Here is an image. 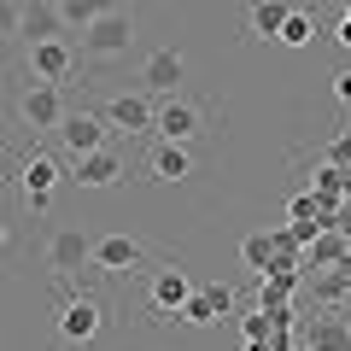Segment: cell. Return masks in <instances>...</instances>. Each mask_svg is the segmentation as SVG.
I'll return each mask as SVG.
<instances>
[{
    "label": "cell",
    "instance_id": "1f68e13d",
    "mask_svg": "<svg viewBox=\"0 0 351 351\" xmlns=\"http://www.w3.org/2000/svg\"><path fill=\"white\" fill-rule=\"evenodd\" d=\"M0 164H6V152H0Z\"/></svg>",
    "mask_w": 351,
    "mask_h": 351
},
{
    "label": "cell",
    "instance_id": "484cf974",
    "mask_svg": "<svg viewBox=\"0 0 351 351\" xmlns=\"http://www.w3.org/2000/svg\"><path fill=\"white\" fill-rule=\"evenodd\" d=\"M205 293H211V304H217V311H234V287H228V281H211V287H205Z\"/></svg>",
    "mask_w": 351,
    "mask_h": 351
},
{
    "label": "cell",
    "instance_id": "e0dca14e",
    "mask_svg": "<svg viewBox=\"0 0 351 351\" xmlns=\"http://www.w3.org/2000/svg\"><path fill=\"white\" fill-rule=\"evenodd\" d=\"M59 6V18H64V29H88L100 12H112L117 0H53Z\"/></svg>",
    "mask_w": 351,
    "mask_h": 351
},
{
    "label": "cell",
    "instance_id": "9c48e42d",
    "mask_svg": "<svg viewBox=\"0 0 351 351\" xmlns=\"http://www.w3.org/2000/svg\"><path fill=\"white\" fill-rule=\"evenodd\" d=\"M123 176H129V158L117 147H100V152H82V158H76L71 182L76 188H117Z\"/></svg>",
    "mask_w": 351,
    "mask_h": 351
},
{
    "label": "cell",
    "instance_id": "5bb4252c",
    "mask_svg": "<svg viewBox=\"0 0 351 351\" xmlns=\"http://www.w3.org/2000/svg\"><path fill=\"white\" fill-rule=\"evenodd\" d=\"M147 170H152V182H188L193 176V152L182 147V141H158V147L147 152Z\"/></svg>",
    "mask_w": 351,
    "mask_h": 351
},
{
    "label": "cell",
    "instance_id": "44dd1931",
    "mask_svg": "<svg viewBox=\"0 0 351 351\" xmlns=\"http://www.w3.org/2000/svg\"><path fill=\"white\" fill-rule=\"evenodd\" d=\"M240 258H246V269L269 276V263H276V234H246L240 240Z\"/></svg>",
    "mask_w": 351,
    "mask_h": 351
},
{
    "label": "cell",
    "instance_id": "5b68a950",
    "mask_svg": "<svg viewBox=\"0 0 351 351\" xmlns=\"http://www.w3.org/2000/svg\"><path fill=\"white\" fill-rule=\"evenodd\" d=\"M193 299V281L188 269H176V263H164L158 276H152V293H147V311L158 316V322H182V304Z\"/></svg>",
    "mask_w": 351,
    "mask_h": 351
},
{
    "label": "cell",
    "instance_id": "3957f363",
    "mask_svg": "<svg viewBox=\"0 0 351 351\" xmlns=\"http://www.w3.org/2000/svg\"><path fill=\"white\" fill-rule=\"evenodd\" d=\"M199 123H205V112L193 100H182V94H164V100L152 106V135L158 141H182V147H188V141L199 135Z\"/></svg>",
    "mask_w": 351,
    "mask_h": 351
},
{
    "label": "cell",
    "instance_id": "7c38bea8",
    "mask_svg": "<svg viewBox=\"0 0 351 351\" xmlns=\"http://www.w3.org/2000/svg\"><path fill=\"white\" fill-rule=\"evenodd\" d=\"M141 82L152 88V94H176V88L188 82V59L176 47H158V53H147V64H141Z\"/></svg>",
    "mask_w": 351,
    "mask_h": 351
},
{
    "label": "cell",
    "instance_id": "ac0fdd59",
    "mask_svg": "<svg viewBox=\"0 0 351 351\" xmlns=\"http://www.w3.org/2000/svg\"><path fill=\"white\" fill-rule=\"evenodd\" d=\"M311 193L328 205V211H334V205L351 193V182H346V170H339V164H328V158H322V170H316V188H311Z\"/></svg>",
    "mask_w": 351,
    "mask_h": 351
},
{
    "label": "cell",
    "instance_id": "8992f818",
    "mask_svg": "<svg viewBox=\"0 0 351 351\" xmlns=\"http://www.w3.org/2000/svg\"><path fill=\"white\" fill-rule=\"evenodd\" d=\"M88 263H94V240H88L82 228H59V234L47 240V269L59 281H76Z\"/></svg>",
    "mask_w": 351,
    "mask_h": 351
},
{
    "label": "cell",
    "instance_id": "6da1fadb",
    "mask_svg": "<svg viewBox=\"0 0 351 351\" xmlns=\"http://www.w3.org/2000/svg\"><path fill=\"white\" fill-rule=\"evenodd\" d=\"M129 47H135V12H129V6H112V12H100L82 29V59L88 64H112V59H123Z\"/></svg>",
    "mask_w": 351,
    "mask_h": 351
},
{
    "label": "cell",
    "instance_id": "603a6c76",
    "mask_svg": "<svg viewBox=\"0 0 351 351\" xmlns=\"http://www.w3.org/2000/svg\"><path fill=\"white\" fill-rule=\"evenodd\" d=\"M240 334H246V339H276V328H269V311H246V316H240Z\"/></svg>",
    "mask_w": 351,
    "mask_h": 351
},
{
    "label": "cell",
    "instance_id": "ba28073f",
    "mask_svg": "<svg viewBox=\"0 0 351 351\" xmlns=\"http://www.w3.org/2000/svg\"><path fill=\"white\" fill-rule=\"evenodd\" d=\"M18 117H24V129H36V135H59V123H64V100H59V88H53V82L24 88Z\"/></svg>",
    "mask_w": 351,
    "mask_h": 351
},
{
    "label": "cell",
    "instance_id": "d6986e66",
    "mask_svg": "<svg viewBox=\"0 0 351 351\" xmlns=\"http://www.w3.org/2000/svg\"><path fill=\"white\" fill-rule=\"evenodd\" d=\"M316 36H322V29H316V18L293 6V12H287V24H281V36H276V41H281V47H311Z\"/></svg>",
    "mask_w": 351,
    "mask_h": 351
},
{
    "label": "cell",
    "instance_id": "9a60e30c",
    "mask_svg": "<svg viewBox=\"0 0 351 351\" xmlns=\"http://www.w3.org/2000/svg\"><path fill=\"white\" fill-rule=\"evenodd\" d=\"M18 36H29V41H53V36H64L59 6H53V0H24V6H18Z\"/></svg>",
    "mask_w": 351,
    "mask_h": 351
},
{
    "label": "cell",
    "instance_id": "52a82bcc",
    "mask_svg": "<svg viewBox=\"0 0 351 351\" xmlns=\"http://www.w3.org/2000/svg\"><path fill=\"white\" fill-rule=\"evenodd\" d=\"M76 71V41L71 36H53V41H29V76L36 82H71Z\"/></svg>",
    "mask_w": 351,
    "mask_h": 351
},
{
    "label": "cell",
    "instance_id": "2e32d148",
    "mask_svg": "<svg viewBox=\"0 0 351 351\" xmlns=\"http://www.w3.org/2000/svg\"><path fill=\"white\" fill-rule=\"evenodd\" d=\"M287 12H293V0H252L246 6V36L252 41H276L281 24H287Z\"/></svg>",
    "mask_w": 351,
    "mask_h": 351
},
{
    "label": "cell",
    "instance_id": "4316f807",
    "mask_svg": "<svg viewBox=\"0 0 351 351\" xmlns=\"http://www.w3.org/2000/svg\"><path fill=\"white\" fill-rule=\"evenodd\" d=\"M334 100H339V106H351V64L334 76Z\"/></svg>",
    "mask_w": 351,
    "mask_h": 351
},
{
    "label": "cell",
    "instance_id": "30bf717a",
    "mask_svg": "<svg viewBox=\"0 0 351 351\" xmlns=\"http://www.w3.org/2000/svg\"><path fill=\"white\" fill-rule=\"evenodd\" d=\"M141 263H147V246L129 234H100L94 240V269H106V276H135Z\"/></svg>",
    "mask_w": 351,
    "mask_h": 351
},
{
    "label": "cell",
    "instance_id": "cb8c5ba5",
    "mask_svg": "<svg viewBox=\"0 0 351 351\" xmlns=\"http://www.w3.org/2000/svg\"><path fill=\"white\" fill-rule=\"evenodd\" d=\"M328 164H339V170H351V129H339L334 141H328V152H322Z\"/></svg>",
    "mask_w": 351,
    "mask_h": 351
},
{
    "label": "cell",
    "instance_id": "f546056e",
    "mask_svg": "<svg viewBox=\"0 0 351 351\" xmlns=\"http://www.w3.org/2000/svg\"><path fill=\"white\" fill-rule=\"evenodd\" d=\"M0 246H6V223H0Z\"/></svg>",
    "mask_w": 351,
    "mask_h": 351
},
{
    "label": "cell",
    "instance_id": "f1b7e54d",
    "mask_svg": "<svg viewBox=\"0 0 351 351\" xmlns=\"http://www.w3.org/2000/svg\"><path fill=\"white\" fill-rule=\"evenodd\" d=\"M246 351H269V339H246Z\"/></svg>",
    "mask_w": 351,
    "mask_h": 351
},
{
    "label": "cell",
    "instance_id": "4fadbf2b",
    "mask_svg": "<svg viewBox=\"0 0 351 351\" xmlns=\"http://www.w3.org/2000/svg\"><path fill=\"white\" fill-rule=\"evenodd\" d=\"M100 117L112 129H129V135H152V100L147 94H112Z\"/></svg>",
    "mask_w": 351,
    "mask_h": 351
},
{
    "label": "cell",
    "instance_id": "4dcf8cb0",
    "mask_svg": "<svg viewBox=\"0 0 351 351\" xmlns=\"http://www.w3.org/2000/svg\"><path fill=\"white\" fill-rule=\"evenodd\" d=\"M339 6H346V12H351V0H339Z\"/></svg>",
    "mask_w": 351,
    "mask_h": 351
},
{
    "label": "cell",
    "instance_id": "8fae6325",
    "mask_svg": "<svg viewBox=\"0 0 351 351\" xmlns=\"http://www.w3.org/2000/svg\"><path fill=\"white\" fill-rule=\"evenodd\" d=\"M106 129H112V123H106L100 112H64L59 141L76 152V158H82V152H100V147H112V141H106Z\"/></svg>",
    "mask_w": 351,
    "mask_h": 351
},
{
    "label": "cell",
    "instance_id": "ffe728a7",
    "mask_svg": "<svg viewBox=\"0 0 351 351\" xmlns=\"http://www.w3.org/2000/svg\"><path fill=\"white\" fill-rule=\"evenodd\" d=\"M316 351H351V328L339 316H316V334H311Z\"/></svg>",
    "mask_w": 351,
    "mask_h": 351
},
{
    "label": "cell",
    "instance_id": "7402d4cb",
    "mask_svg": "<svg viewBox=\"0 0 351 351\" xmlns=\"http://www.w3.org/2000/svg\"><path fill=\"white\" fill-rule=\"evenodd\" d=\"M182 322H193V328H211V322H223V311L211 304V293H205V287H193V299L182 304Z\"/></svg>",
    "mask_w": 351,
    "mask_h": 351
},
{
    "label": "cell",
    "instance_id": "d6a6232c",
    "mask_svg": "<svg viewBox=\"0 0 351 351\" xmlns=\"http://www.w3.org/2000/svg\"><path fill=\"white\" fill-rule=\"evenodd\" d=\"M346 328H351V316H346Z\"/></svg>",
    "mask_w": 351,
    "mask_h": 351
},
{
    "label": "cell",
    "instance_id": "d4e9b609",
    "mask_svg": "<svg viewBox=\"0 0 351 351\" xmlns=\"http://www.w3.org/2000/svg\"><path fill=\"white\" fill-rule=\"evenodd\" d=\"M18 6H24V0H0V47L18 36Z\"/></svg>",
    "mask_w": 351,
    "mask_h": 351
},
{
    "label": "cell",
    "instance_id": "7a4b0ae2",
    "mask_svg": "<svg viewBox=\"0 0 351 351\" xmlns=\"http://www.w3.org/2000/svg\"><path fill=\"white\" fill-rule=\"evenodd\" d=\"M106 334V304L94 299V293H64V304H59V339L64 346H94V339Z\"/></svg>",
    "mask_w": 351,
    "mask_h": 351
},
{
    "label": "cell",
    "instance_id": "277c9868",
    "mask_svg": "<svg viewBox=\"0 0 351 351\" xmlns=\"http://www.w3.org/2000/svg\"><path fill=\"white\" fill-rule=\"evenodd\" d=\"M59 182H64V164L53 158V152H29L24 170H18V188H24V205H29V211H47Z\"/></svg>",
    "mask_w": 351,
    "mask_h": 351
},
{
    "label": "cell",
    "instance_id": "83f0119b",
    "mask_svg": "<svg viewBox=\"0 0 351 351\" xmlns=\"http://www.w3.org/2000/svg\"><path fill=\"white\" fill-rule=\"evenodd\" d=\"M334 36H339V47H351V12L339 18V29H334Z\"/></svg>",
    "mask_w": 351,
    "mask_h": 351
}]
</instances>
